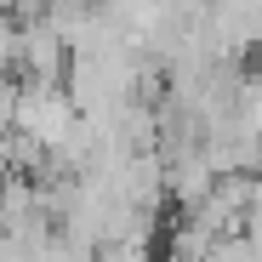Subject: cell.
I'll return each mask as SVG.
<instances>
[{
	"label": "cell",
	"instance_id": "cell-2",
	"mask_svg": "<svg viewBox=\"0 0 262 262\" xmlns=\"http://www.w3.org/2000/svg\"><path fill=\"white\" fill-rule=\"evenodd\" d=\"M17 125V80L12 74H0V137Z\"/></svg>",
	"mask_w": 262,
	"mask_h": 262
},
{
	"label": "cell",
	"instance_id": "cell-1",
	"mask_svg": "<svg viewBox=\"0 0 262 262\" xmlns=\"http://www.w3.org/2000/svg\"><path fill=\"white\" fill-rule=\"evenodd\" d=\"M92 262H154V245H137V239H108L97 245Z\"/></svg>",
	"mask_w": 262,
	"mask_h": 262
}]
</instances>
